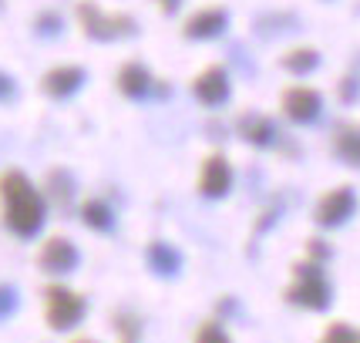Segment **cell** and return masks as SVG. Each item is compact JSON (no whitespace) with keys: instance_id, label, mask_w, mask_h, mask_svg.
<instances>
[{"instance_id":"6da1fadb","label":"cell","mask_w":360,"mask_h":343,"mask_svg":"<svg viewBox=\"0 0 360 343\" xmlns=\"http://www.w3.org/2000/svg\"><path fill=\"white\" fill-rule=\"evenodd\" d=\"M0 219L17 239H34L47 222V195L20 169L0 172Z\"/></svg>"},{"instance_id":"7a4b0ae2","label":"cell","mask_w":360,"mask_h":343,"mask_svg":"<svg viewBox=\"0 0 360 343\" xmlns=\"http://www.w3.org/2000/svg\"><path fill=\"white\" fill-rule=\"evenodd\" d=\"M283 297H286V303H293L300 310H314V313L330 310V303H333V286H330L327 273H323V263L303 259V263L293 266V283L286 286Z\"/></svg>"},{"instance_id":"3957f363","label":"cell","mask_w":360,"mask_h":343,"mask_svg":"<svg viewBox=\"0 0 360 343\" xmlns=\"http://www.w3.org/2000/svg\"><path fill=\"white\" fill-rule=\"evenodd\" d=\"M75 14H78V24L84 37H91V41H101V44H111V41H125V37H135L139 34V24H135V17L131 14H111V11H101L94 0H78V7H75Z\"/></svg>"},{"instance_id":"277c9868","label":"cell","mask_w":360,"mask_h":343,"mask_svg":"<svg viewBox=\"0 0 360 343\" xmlns=\"http://www.w3.org/2000/svg\"><path fill=\"white\" fill-rule=\"evenodd\" d=\"M88 316V299L81 297L78 290L61 286V283H51L44 290V320L51 330H75Z\"/></svg>"},{"instance_id":"5b68a950","label":"cell","mask_w":360,"mask_h":343,"mask_svg":"<svg viewBox=\"0 0 360 343\" xmlns=\"http://www.w3.org/2000/svg\"><path fill=\"white\" fill-rule=\"evenodd\" d=\"M357 212V192L350 186H337L320 195V202L314 209V222L323 229H340L344 222H350Z\"/></svg>"},{"instance_id":"8992f818","label":"cell","mask_w":360,"mask_h":343,"mask_svg":"<svg viewBox=\"0 0 360 343\" xmlns=\"http://www.w3.org/2000/svg\"><path fill=\"white\" fill-rule=\"evenodd\" d=\"M37 266L47 276H68V273H75L81 266V252L68 235H51L37 250Z\"/></svg>"},{"instance_id":"52a82bcc","label":"cell","mask_w":360,"mask_h":343,"mask_svg":"<svg viewBox=\"0 0 360 343\" xmlns=\"http://www.w3.org/2000/svg\"><path fill=\"white\" fill-rule=\"evenodd\" d=\"M280 108L293 125H314L323 115V94L316 88H307V84H293V88L283 91Z\"/></svg>"},{"instance_id":"ba28073f","label":"cell","mask_w":360,"mask_h":343,"mask_svg":"<svg viewBox=\"0 0 360 343\" xmlns=\"http://www.w3.org/2000/svg\"><path fill=\"white\" fill-rule=\"evenodd\" d=\"M192 94H195V101L205 105V108H219V105H226L229 94H233L229 71H226L222 64H209V67H202V71L192 78Z\"/></svg>"},{"instance_id":"9c48e42d","label":"cell","mask_w":360,"mask_h":343,"mask_svg":"<svg viewBox=\"0 0 360 343\" xmlns=\"http://www.w3.org/2000/svg\"><path fill=\"white\" fill-rule=\"evenodd\" d=\"M229 27V11L226 7H199L195 14L186 17V24H182V37L186 41H216L222 37Z\"/></svg>"},{"instance_id":"30bf717a","label":"cell","mask_w":360,"mask_h":343,"mask_svg":"<svg viewBox=\"0 0 360 343\" xmlns=\"http://www.w3.org/2000/svg\"><path fill=\"white\" fill-rule=\"evenodd\" d=\"M84 81H88V71L81 64H58V67L44 71L41 91L47 98H54V101H68V98H75L84 88Z\"/></svg>"},{"instance_id":"8fae6325","label":"cell","mask_w":360,"mask_h":343,"mask_svg":"<svg viewBox=\"0 0 360 343\" xmlns=\"http://www.w3.org/2000/svg\"><path fill=\"white\" fill-rule=\"evenodd\" d=\"M229 188H233V165L226 155L212 152L202 162V172H199V195L202 199H226Z\"/></svg>"},{"instance_id":"7c38bea8","label":"cell","mask_w":360,"mask_h":343,"mask_svg":"<svg viewBox=\"0 0 360 343\" xmlns=\"http://www.w3.org/2000/svg\"><path fill=\"white\" fill-rule=\"evenodd\" d=\"M236 131H239L243 141H250L252 148H273V145H280V128H276V122H273L269 115H259V111L239 115V118H236Z\"/></svg>"},{"instance_id":"4fadbf2b","label":"cell","mask_w":360,"mask_h":343,"mask_svg":"<svg viewBox=\"0 0 360 343\" xmlns=\"http://www.w3.org/2000/svg\"><path fill=\"white\" fill-rule=\"evenodd\" d=\"M155 81L158 78H152V71L141 61H125L118 67L115 84H118V91L125 94L128 101H145L148 94H155Z\"/></svg>"},{"instance_id":"5bb4252c","label":"cell","mask_w":360,"mask_h":343,"mask_svg":"<svg viewBox=\"0 0 360 343\" xmlns=\"http://www.w3.org/2000/svg\"><path fill=\"white\" fill-rule=\"evenodd\" d=\"M145 263H148V269L155 273L158 280H175V276L182 273L186 259H182V252L175 250L172 242H165V239H152V242L145 246Z\"/></svg>"},{"instance_id":"9a60e30c","label":"cell","mask_w":360,"mask_h":343,"mask_svg":"<svg viewBox=\"0 0 360 343\" xmlns=\"http://www.w3.org/2000/svg\"><path fill=\"white\" fill-rule=\"evenodd\" d=\"M44 195L51 205H58L64 216H71L75 212V192H78V182H75V175L68 169H51L44 179Z\"/></svg>"},{"instance_id":"2e32d148","label":"cell","mask_w":360,"mask_h":343,"mask_svg":"<svg viewBox=\"0 0 360 343\" xmlns=\"http://www.w3.org/2000/svg\"><path fill=\"white\" fill-rule=\"evenodd\" d=\"M81 222L91 229V233H115V226H118V216H115V209H111L105 199H84L81 202Z\"/></svg>"},{"instance_id":"e0dca14e","label":"cell","mask_w":360,"mask_h":343,"mask_svg":"<svg viewBox=\"0 0 360 343\" xmlns=\"http://www.w3.org/2000/svg\"><path fill=\"white\" fill-rule=\"evenodd\" d=\"M333 155L350 169H360V125H344L333 135Z\"/></svg>"},{"instance_id":"ac0fdd59","label":"cell","mask_w":360,"mask_h":343,"mask_svg":"<svg viewBox=\"0 0 360 343\" xmlns=\"http://www.w3.org/2000/svg\"><path fill=\"white\" fill-rule=\"evenodd\" d=\"M280 67L297 75V78H307V75H314L320 67V51L316 47H293V51H286L280 58Z\"/></svg>"},{"instance_id":"d6986e66","label":"cell","mask_w":360,"mask_h":343,"mask_svg":"<svg viewBox=\"0 0 360 343\" xmlns=\"http://www.w3.org/2000/svg\"><path fill=\"white\" fill-rule=\"evenodd\" d=\"M300 31V17L297 14H286V11H280V14H259L256 17V34L259 37H283V34H293Z\"/></svg>"},{"instance_id":"ffe728a7","label":"cell","mask_w":360,"mask_h":343,"mask_svg":"<svg viewBox=\"0 0 360 343\" xmlns=\"http://www.w3.org/2000/svg\"><path fill=\"white\" fill-rule=\"evenodd\" d=\"M111 327L118 333V343H141V320L135 313L118 310L111 316Z\"/></svg>"},{"instance_id":"44dd1931","label":"cell","mask_w":360,"mask_h":343,"mask_svg":"<svg viewBox=\"0 0 360 343\" xmlns=\"http://www.w3.org/2000/svg\"><path fill=\"white\" fill-rule=\"evenodd\" d=\"M34 34H37V37H44V41H51V37H61V34H64L61 11H41V14L34 17Z\"/></svg>"},{"instance_id":"7402d4cb","label":"cell","mask_w":360,"mask_h":343,"mask_svg":"<svg viewBox=\"0 0 360 343\" xmlns=\"http://www.w3.org/2000/svg\"><path fill=\"white\" fill-rule=\"evenodd\" d=\"M320 343H360V330L350 323H330Z\"/></svg>"},{"instance_id":"603a6c76","label":"cell","mask_w":360,"mask_h":343,"mask_svg":"<svg viewBox=\"0 0 360 343\" xmlns=\"http://www.w3.org/2000/svg\"><path fill=\"white\" fill-rule=\"evenodd\" d=\"M192 343H233V340H229V333L222 330L219 320H205L202 327L195 330V340Z\"/></svg>"},{"instance_id":"cb8c5ba5","label":"cell","mask_w":360,"mask_h":343,"mask_svg":"<svg viewBox=\"0 0 360 343\" xmlns=\"http://www.w3.org/2000/svg\"><path fill=\"white\" fill-rule=\"evenodd\" d=\"M17 306H20L17 286H11V283H0V323H4V320H11V316L17 313Z\"/></svg>"},{"instance_id":"d4e9b609","label":"cell","mask_w":360,"mask_h":343,"mask_svg":"<svg viewBox=\"0 0 360 343\" xmlns=\"http://www.w3.org/2000/svg\"><path fill=\"white\" fill-rule=\"evenodd\" d=\"M337 94H340V101H344V105H354V101L360 98V75H347V78H340Z\"/></svg>"},{"instance_id":"484cf974","label":"cell","mask_w":360,"mask_h":343,"mask_svg":"<svg viewBox=\"0 0 360 343\" xmlns=\"http://www.w3.org/2000/svg\"><path fill=\"white\" fill-rule=\"evenodd\" d=\"M280 212H283V205H280V202L269 205V209H263V212H259V219H256V229H252V233H256V235L266 233L273 222H280Z\"/></svg>"},{"instance_id":"4316f807","label":"cell","mask_w":360,"mask_h":343,"mask_svg":"<svg viewBox=\"0 0 360 343\" xmlns=\"http://www.w3.org/2000/svg\"><path fill=\"white\" fill-rule=\"evenodd\" d=\"M333 250H330L323 239H307V259H316V263H327Z\"/></svg>"},{"instance_id":"83f0119b","label":"cell","mask_w":360,"mask_h":343,"mask_svg":"<svg viewBox=\"0 0 360 343\" xmlns=\"http://www.w3.org/2000/svg\"><path fill=\"white\" fill-rule=\"evenodd\" d=\"M14 98H17V81L7 71H0V105L4 101H14Z\"/></svg>"},{"instance_id":"f1b7e54d","label":"cell","mask_w":360,"mask_h":343,"mask_svg":"<svg viewBox=\"0 0 360 343\" xmlns=\"http://www.w3.org/2000/svg\"><path fill=\"white\" fill-rule=\"evenodd\" d=\"M158 4V11H162V14H179V11H182V0H155Z\"/></svg>"},{"instance_id":"f546056e","label":"cell","mask_w":360,"mask_h":343,"mask_svg":"<svg viewBox=\"0 0 360 343\" xmlns=\"http://www.w3.org/2000/svg\"><path fill=\"white\" fill-rule=\"evenodd\" d=\"M71 343H98L94 337H78V340H71Z\"/></svg>"}]
</instances>
